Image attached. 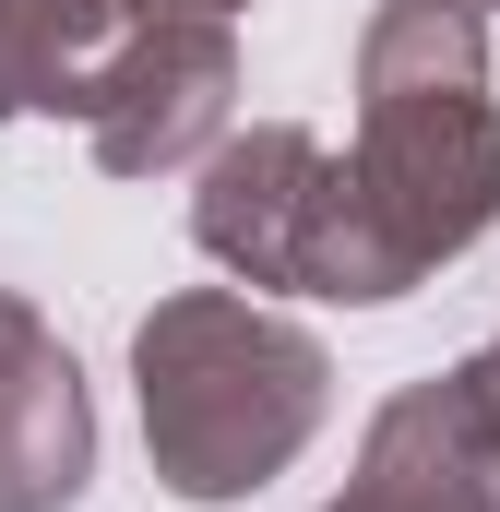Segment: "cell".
<instances>
[{
    "label": "cell",
    "instance_id": "cell-5",
    "mask_svg": "<svg viewBox=\"0 0 500 512\" xmlns=\"http://www.w3.org/2000/svg\"><path fill=\"white\" fill-rule=\"evenodd\" d=\"M96 477V405L72 346L0 286V512H72Z\"/></svg>",
    "mask_w": 500,
    "mask_h": 512
},
{
    "label": "cell",
    "instance_id": "cell-4",
    "mask_svg": "<svg viewBox=\"0 0 500 512\" xmlns=\"http://www.w3.org/2000/svg\"><path fill=\"white\" fill-rule=\"evenodd\" d=\"M227 108H239V36L215 12H131L72 120L108 179H179L227 143Z\"/></svg>",
    "mask_w": 500,
    "mask_h": 512
},
{
    "label": "cell",
    "instance_id": "cell-9",
    "mask_svg": "<svg viewBox=\"0 0 500 512\" xmlns=\"http://www.w3.org/2000/svg\"><path fill=\"white\" fill-rule=\"evenodd\" d=\"M131 12H215V24H227V12H250V0H131Z\"/></svg>",
    "mask_w": 500,
    "mask_h": 512
},
{
    "label": "cell",
    "instance_id": "cell-8",
    "mask_svg": "<svg viewBox=\"0 0 500 512\" xmlns=\"http://www.w3.org/2000/svg\"><path fill=\"white\" fill-rule=\"evenodd\" d=\"M453 382H465V417H477V441H489V465H500V334L453 370Z\"/></svg>",
    "mask_w": 500,
    "mask_h": 512
},
{
    "label": "cell",
    "instance_id": "cell-2",
    "mask_svg": "<svg viewBox=\"0 0 500 512\" xmlns=\"http://www.w3.org/2000/svg\"><path fill=\"white\" fill-rule=\"evenodd\" d=\"M346 179L417 286L500 227V96H489L477 12H453V0H381L370 12Z\"/></svg>",
    "mask_w": 500,
    "mask_h": 512
},
{
    "label": "cell",
    "instance_id": "cell-6",
    "mask_svg": "<svg viewBox=\"0 0 500 512\" xmlns=\"http://www.w3.org/2000/svg\"><path fill=\"white\" fill-rule=\"evenodd\" d=\"M322 512H500V465L465 417V382H405L358 441V477Z\"/></svg>",
    "mask_w": 500,
    "mask_h": 512
},
{
    "label": "cell",
    "instance_id": "cell-1",
    "mask_svg": "<svg viewBox=\"0 0 500 512\" xmlns=\"http://www.w3.org/2000/svg\"><path fill=\"white\" fill-rule=\"evenodd\" d=\"M131 393H143V453L179 501H250L274 489L322 417H334V358L310 322L262 310L239 286H179L131 334Z\"/></svg>",
    "mask_w": 500,
    "mask_h": 512
},
{
    "label": "cell",
    "instance_id": "cell-7",
    "mask_svg": "<svg viewBox=\"0 0 500 512\" xmlns=\"http://www.w3.org/2000/svg\"><path fill=\"white\" fill-rule=\"evenodd\" d=\"M131 0H0V120H72Z\"/></svg>",
    "mask_w": 500,
    "mask_h": 512
},
{
    "label": "cell",
    "instance_id": "cell-3",
    "mask_svg": "<svg viewBox=\"0 0 500 512\" xmlns=\"http://www.w3.org/2000/svg\"><path fill=\"white\" fill-rule=\"evenodd\" d=\"M191 239L227 262L239 286H286V298H346L381 310L405 298L417 274L393 262V239L370 227L346 155L298 120H250L203 155V191H191Z\"/></svg>",
    "mask_w": 500,
    "mask_h": 512
},
{
    "label": "cell",
    "instance_id": "cell-10",
    "mask_svg": "<svg viewBox=\"0 0 500 512\" xmlns=\"http://www.w3.org/2000/svg\"><path fill=\"white\" fill-rule=\"evenodd\" d=\"M453 12H500V0H453Z\"/></svg>",
    "mask_w": 500,
    "mask_h": 512
}]
</instances>
